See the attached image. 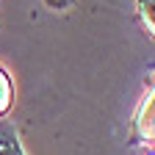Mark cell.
Wrapping results in <instances>:
<instances>
[{
  "label": "cell",
  "instance_id": "cell-1",
  "mask_svg": "<svg viewBox=\"0 0 155 155\" xmlns=\"http://www.w3.org/2000/svg\"><path fill=\"white\" fill-rule=\"evenodd\" d=\"M136 127H139L141 139H147V141H152V144H155V81L150 83L147 97H144V103H141V108H139V116H136Z\"/></svg>",
  "mask_w": 155,
  "mask_h": 155
},
{
  "label": "cell",
  "instance_id": "cell-2",
  "mask_svg": "<svg viewBox=\"0 0 155 155\" xmlns=\"http://www.w3.org/2000/svg\"><path fill=\"white\" fill-rule=\"evenodd\" d=\"M0 155H25L14 125L6 119H0Z\"/></svg>",
  "mask_w": 155,
  "mask_h": 155
},
{
  "label": "cell",
  "instance_id": "cell-3",
  "mask_svg": "<svg viewBox=\"0 0 155 155\" xmlns=\"http://www.w3.org/2000/svg\"><path fill=\"white\" fill-rule=\"evenodd\" d=\"M136 14H139V22L147 31V36L155 39V0H136Z\"/></svg>",
  "mask_w": 155,
  "mask_h": 155
},
{
  "label": "cell",
  "instance_id": "cell-4",
  "mask_svg": "<svg viewBox=\"0 0 155 155\" xmlns=\"http://www.w3.org/2000/svg\"><path fill=\"white\" fill-rule=\"evenodd\" d=\"M11 103H14V83L6 75V69H0V119L8 114Z\"/></svg>",
  "mask_w": 155,
  "mask_h": 155
},
{
  "label": "cell",
  "instance_id": "cell-5",
  "mask_svg": "<svg viewBox=\"0 0 155 155\" xmlns=\"http://www.w3.org/2000/svg\"><path fill=\"white\" fill-rule=\"evenodd\" d=\"M42 3H45L50 11H69V8H75L78 0H42Z\"/></svg>",
  "mask_w": 155,
  "mask_h": 155
},
{
  "label": "cell",
  "instance_id": "cell-6",
  "mask_svg": "<svg viewBox=\"0 0 155 155\" xmlns=\"http://www.w3.org/2000/svg\"><path fill=\"white\" fill-rule=\"evenodd\" d=\"M152 155H155V152H152Z\"/></svg>",
  "mask_w": 155,
  "mask_h": 155
}]
</instances>
